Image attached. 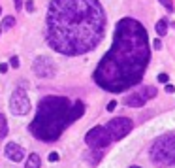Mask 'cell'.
I'll use <instances>...</instances> for the list:
<instances>
[{
  "label": "cell",
  "mask_w": 175,
  "mask_h": 168,
  "mask_svg": "<svg viewBox=\"0 0 175 168\" xmlns=\"http://www.w3.org/2000/svg\"><path fill=\"white\" fill-rule=\"evenodd\" d=\"M151 59L145 27L132 17L117 23L111 49L94 70V81L107 93H124L137 85Z\"/></svg>",
  "instance_id": "obj_1"
},
{
  "label": "cell",
  "mask_w": 175,
  "mask_h": 168,
  "mask_svg": "<svg viewBox=\"0 0 175 168\" xmlns=\"http://www.w3.org/2000/svg\"><path fill=\"white\" fill-rule=\"evenodd\" d=\"M106 30V13L98 0H51L47 44L62 55H83L98 45Z\"/></svg>",
  "instance_id": "obj_2"
},
{
  "label": "cell",
  "mask_w": 175,
  "mask_h": 168,
  "mask_svg": "<svg viewBox=\"0 0 175 168\" xmlns=\"http://www.w3.org/2000/svg\"><path fill=\"white\" fill-rule=\"evenodd\" d=\"M74 102L66 96H45L38 104L34 121L30 123V132L36 140L55 142L66 130V127L74 123Z\"/></svg>",
  "instance_id": "obj_3"
},
{
  "label": "cell",
  "mask_w": 175,
  "mask_h": 168,
  "mask_svg": "<svg viewBox=\"0 0 175 168\" xmlns=\"http://www.w3.org/2000/svg\"><path fill=\"white\" fill-rule=\"evenodd\" d=\"M151 161L158 168L175 166V134H164L153 142Z\"/></svg>",
  "instance_id": "obj_4"
},
{
  "label": "cell",
  "mask_w": 175,
  "mask_h": 168,
  "mask_svg": "<svg viewBox=\"0 0 175 168\" xmlns=\"http://www.w3.org/2000/svg\"><path fill=\"white\" fill-rule=\"evenodd\" d=\"M113 142L111 134L107 132L106 127H92V129L85 134V144L92 147V149H100V147H107Z\"/></svg>",
  "instance_id": "obj_5"
},
{
  "label": "cell",
  "mask_w": 175,
  "mask_h": 168,
  "mask_svg": "<svg viewBox=\"0 0 175 168\" xmlns=\"http://www.w3.org/2000/svg\"><path fill=\"white\" fill-rule=\"evenodd\" d=\"M106 129L111 134L113 140H122L128 132L134 129V123H132V119H128V117H115V119H111L109 123L106 125Z\"/></svg>",
  "instance_id": "obj_6"
},
{
  "label": "cell",
  "mask_w": 175,
  "mask_h": 168,
  "mask_svg": "<svg viewBox=\"0 0 175 168\" xmlns=\"http://www.w3.org/2000/svg\"><path fill=\"white\" fill-rule=\"evenodd\" d=\"M32 72L42 79H49L56 74V66L53 64V60L49 57H38L32 64Z\"/></svg>",
  "instance_id": "obj_7"
},
{
  "label": "cell",
  "mask_w": 175,
  "mask_h": 168,
  "mask_svg": "<svg viewBox=\"0 0 175 168\" xmlns=\"http://www.w3.org/2000/svg\"><path fill=\"white\" fill-rule=\"evenodd\" d=\"M9 110H12L15 115H25V113H28V110H30V100H28V96L25 95V91H21V89L13 91L12 98H9Z\"/></svg>",
  "instance_id": "obj_8"
},
{
  "label": "cell",
  "mask_w": 175,
  "mask_h": 168,
  "mask_svg": "<svg viewBox=\"0 0 175 168\" xmlns=\"http://www.w3.org/2000/svg\"><path fill=\"white\" fill-rule=\"evenodd\" d=\"M4 155L8 157V159H12L15 162H19V161H23V147H19L17 144H13V142H9V144H6V147H4Z\"/></svg>",
  "instance_id": "obj_9"
},
{
  "label": "cell",
  "mask_w": 175,
  "mask_h": 168,
  "mask_svg": "<svg viewBox=\"0 0 175 168\" xmlns=\"http://www.w3.org/2000/svg\"><path fill=\"white\" fill-rule=\"evenodd\" d=\"M102 157H104V153H102L100 149H87L85 153H83V159H85V162H89L90 166H96L98 162L102 161Z\"/></svg>",
  "instance_id": "obj_10"
},
{
  "label": "cell",
  "mask_w": 175,
  "mask_h": 168,
  "mask_svg": "<svg viewBox=\"0 0 175 168\" xmlns=\"http://www.w3.org/2000/svg\"><path fill=\"white\" fill-rule=\"evenodd\" d=\"M124 102H126V106H130V108H141V106L145 104L147 100L143 98L141 93H136V95H130V96L124 100Z\"/></svg>",
  "instance_id": "obj_11"
},
{
  "label": "cell",
  "mask_w": 175,
  "mask_h": 168,
  "mask_svg": "<svg viewBox=\"0 0 175 168\" xmlns=\"http://www.w3.org/2000/svg\"><path fill=\"white\" fill-rule=\"evenodd\" d=\"M83 113H85V102H83V100H75V102H74V110H72L74 121H77Z\"/></svg>",
  "instance_id": "obj_12"
},
{
  "label": "cell",
  "mask_w": 175,
  "mask_h": 168,
  "mask_svg": "<svg viewBox=\"0 0 175 168\" xmlns=\"http://www.w3.org/2000/svg\"><path fill=\"white\" fill-rule=\"evenodd\" d=\"M40 164H42V159H40L38 153H30L27 162H25V168H40Z\"/></svg>",
  "instance_id": "obj_13"
},
{
  "label": "cell",
  "mask_w": 175,
  "mask_h": 168,
  "mask_svg": "<svg viewBox=\"0 0 175 168\" xmlns=\"http://www.w3.org/2000/svg\"><path fill=\"white\" fill-rule=\"evenodd\" d=\"M154 28H156L158 36H166V32H168V21H166V19H160Z\"/></svg>",
  "instance_id": "obj_14"
},
{
  "label": "cell",
  "mask_w": 175,
  "mask_h": 168,
  "mask_svg": "<svg viewBox=\"0 0 175 168\" xmlns=\"http://www.w3.org/2000/svg\"><path fill=\"white\" fill-rule=\"evenodd\" d=\"M6 134H8V121H6V117L0 113V140L6 138Z\"/></svg>",
  "instance_id": "obj_15"
},
{
  "label": "cell",
  "mask_w": 175,
  "mask_h": 168,
  "mask_svg": "<svg viewBox=\"0 0 175 168\" xmlns=\"http://www.w3.org/2000/svg\"><path fill=\"white\" fill-rule=\"evenodd\" d=\"M141 95H143V98H145V100L154 98V96H156V89H154V87H149V85H147V87L141 91Z\"/></svg>",
  "instance_id": "obj_16"
},
{
  "label": "cell",
  "mask_w": 175,
  "mask_h": 168,
  "mask_svg": "<svg viewBox=\"0 0 175 168\" xmlns=\"http://www.w3.org/2000/svg\"><path fill=\"white\" fill-rule=\"evenodd\" d=\"M2 30H9V28H13L15 27V17H4V21H2Z\"/></svg>",
  "instance_id": "obj_17"
},
{
  "label": "cell",
  "mask_w": 175,
  "mask_h": 168,
  "mask_svg": "<svg viewBox=\"0 0 175 168\" xmlns=\"http://www.w3.org/2000/svg\"><path fill=\"white\" fill-rule=\"evenodd\" d=\"M158 2H160L162 6H166L168 12H173V2H171V0H158Z\"/></svg>",
  "instance_id": "obj_18"
},
{
  "label": "cell",
  "mask_w": 175,
  "mask_h": 168,
  "mask_svg": "<svg viewBox=\"0 0 175 168\" xmlns=\"http://www.w3.org/2000/svg\"><path fill=\"white\" fill-rule=\"evenodd\" d=\"M25 8H27V12L32 13L34 12V2H32V0H27V2H25Z\"/></svg>",
  "instance_id": "obj_19"
},
{
  "label": "cell",
  "mask_w": 175,
  "mask_h": 168,
  "mask_svg": "<svg viewBox=\"0 0 175 168\" xmlns=\"http://www.w3.org/2000/svg\"><path fill=\"white\" fill-rule=\"evenodd\" d=\"M9 64H12V68H19V59L12 57V59H9Z\"/></svg>",
  "instance_id": "obj_20"
},
{
  "label": "cell",
  "mask_w": 175,
  "mask_h": 168,
  "mask_svg": "<svg viewBox=\"0 0 175 168\" xmlns=\"http://www.w3.org/2000/svg\"><path fill=\"white\" fill-rule=\"evenodd\" d=\"M59 159H60V157H59V153H56V151H53V153H49V161H51V162H56Z\"/></svg>",
  "instance_id": "obj_21"
},
{
  "label": "cell",
  "mask_w": 175,
  "mask_h": 168,
  "mask_svg": "<svg viewBox=\"0 0 175 168\" xmlns=\"http://www.w3.org/2000/svg\"><path fill=\"white\" fill-rule=\"evenodd\" d=\"M158 81L160 83H168V74H158Z\"/></svg>",
  "instance_id": "obj_22"
},
{
  "label": "cell",
  "mask_w": 175,
  "mask_h": 168,
  "mask_svg": "<svg viewBox=\"0 0 175 168\" xmlns=\"http://www.w3.org/2000/svg\"><path fill=\"white\" fill-rule=\"evenodd\" d=\"M153 42H154V44H153V47H154V49H160V47H162V42H160V38L153 40Z\"/></svg>",
  "instance_id": "obj_23"
},
{
  "label": "cell",
  "mask_w": 175,
  "mask_h": 168,
  "mask_svg": "<svg viewBox=\"0 0 175 168\" xmlns=\"http://www.w3.org/2000/svg\"><path fill=\"white\" fill-rule=\"evenodd\" d=\"M175 91V85H171V83H166V93H173Z\"/></svg>",
  "instance_id": "obj_24"
},
{
  "label": "cell",
  "mask_w": 175,
  "mask_h": 168,
  "mask_svg": "<svg viewBox=\"0 0 175 168\" xmlns=\"http://www.w3.org/2000/svg\"><path fill=\"white\" fill-rule=\"evenodd\" d=\"M15 2V9H23V0H13Z\"/></svg>",
  "instance_id": "obj_25"
},
{
  "label": "cell",
  "mask_w": 175,
  "mask_h": 168,
  "mask_svg": "<svg viewBox=\"0 0 175 168\" xmlns=\"http://www.w3.org/2000/svg\"><path fill=\"white\" fill-rule=\"evenodd\" d=\"M115 108H117V102H109V104H107V111H113Z\"/></svg>",
  "instance_id": "obj_26"
},
{
  "label": "cell",
  "mask_w": 175,
  "mask_h": 168,
  "mask_svg": "<svg viewBox=\"0 0 175 168\" xmlns=\"http://www.w3.org/2000/svg\"><path fill=\"white\" fill-rule=\"evenodd\" d=\"M0 72H8V64H4V63L0 64Z\"/></svg>",
  "instance_id": "obj_27"
},
{
  "label": "cell",
  "mask_w": 175,
  "mask_h": 168,
  "mask_svg": "<svg viewBox=\"0 0 175 168\" xmlns=\"http://www.w3.org/2000/svg\"><path fill=\"white\" fill-rule=\"evenodd\" d=\"M130 168H140V166H130Z\"/></svg>",
  "instance_id": "obj_28"
},
{
  "label": "cell",
  "mask_w": 175,
  "mask_h": 168,
  "mask_svg": "<svg viewBox=\"0 0 175 168\" xmlns=\"http://www.w3.org/2000/svg\"><path fill=\"white\" fill-rule=\"evenodd\" d=\"M0 15H2V8H0Z\"/></svg>",
  "instance_id": "obj_29"
},
{
  "label": "cell",
  "mask_w": 175,
  "mask_h": 168,
  "mask_svg": "<svg viewBox=\"0 0 175 168\" xmlns=\"http://www.w3.org/2000/svg\"><path fill=\"white\" fill-rule=\"evenodd\" d=\"M0 32H2V27H0Z\"/></svg>",
  "instance_id": "obj_30"
}]
</instances>
